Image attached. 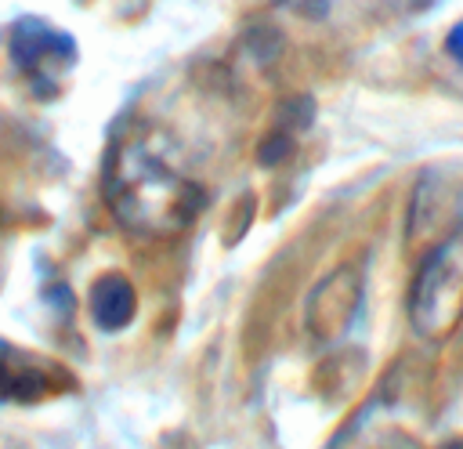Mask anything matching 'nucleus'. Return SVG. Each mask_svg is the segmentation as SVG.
Returning a JSON list of instances; mask_svg holds the SVG:
<instances>
[{
  "label": "nucleus",
  "mask_w": 463,
  "mask_h": 449,
  "mask_svg": "<svg viewBox=\"0 0 463 449\" xmlns=\"http://www.w3.org/2000/svg\"><path fill=\"white\" fill-rule=\"evenodd\" d=\"M11 58L40 98H51L76 66V44L40 19H22L11 29Z\"/></svg>",
  "instance_id": "3"
},
{
  "label": "nucleus",
  "mask_w": 463,
  "mask_h": 449,
  "mask_svg": "<svg viewBox=\"0 0 463 449\" xmlns=\"http://www.w3.org/2000/svg\"><path fill=\"white\" fill-rule=\"evenodd\" d=\"M66 366L0 341V402H40L73 388Z\"/></svg>",
  "instance_id": "6"
},
{
  "label": "nucleus",
  "mask_w": 463,
  "mask_h": 449,
  "mask_svg": "<svg viewBox=\"0 0 463 449\" xmlns=\"http://www.w3.org/2000/svg\"><path fill=\"white\" fill-rule=\"evenodd\" d=\"M460 225H463V192L442 182L438 174H427L416 185L413 207H409V225H405L409 250L427 258V254L456 239Z\"/></svg>",
  "instance_id": "4"
},
{
  "label": "nucleus",
  "mask_w": 463,
  "mask_h": 449,
  "mask_svg": "<svg viewBox=\"0 0 463 449\" xmlns=\"http://www.w3.org/2000/svg\"><path fill=\"white\" fill-rule=\"evenodd\" d=\"M134 308H138V298H134V287L127 283V276L109 272L91 287V319L101 330H123L134 319Z\"/></svg>",
  "instance_id": "7"
},
{
  "label": "nucleus",
  "mask_w": 463,
  "mask_h": 449,
  "mask_svg": "<svg viewBox=\"0 0 463 449\" xmlns=\"http://www.w3.org/2000/svg\"><path fill=\"white\" fill-rule=\"evenodd\" d=\"M105 182L116 217L141 236H174L207 207L203 185L174 167L163 142L152 134L127 138L112 152Z\"/></svg>",
  "instance_id": "1"
},
{
  "label": "nucleus",
  "mask_w": 463,
  "mask_h": 449,
  "mask_svg": "<svg viewBox=\"0 0 463 449\" xmlns=\"http://www.w3.org/2000/svg\"><path fill=\"white\" fill-rule=\"evenodd\" d=\"M413 326L423 337H445L463 315V247L460 239L427 254L413 287Z\"/></svg>",
  "instance_id": "2"
},
{
  "label": "nucleus",
  "mask_w": 463,
  "mask_h": 449,
  "mask_svg": "<svg viewBox=\"0 0 463 449\" xmlns=\"http://www.w3.org/2000/svg\"><path fill=\"white\" fill-rule=\"evenodd\" d=\"M453 449H463V442H456V446H453Z\"/></svg>",
  "instance_id": "8"
},
{
  "label": "nucleus",
  "mask_w": 463,
  "mask_h": 449,
  "mask_svg": "<svg viewBox=\"0 0 463 449\" xmlns=\"http://www.w3.org/2000/svg\"><path fill=\"white\" fill-rule=\"evenodd\" d=\"M358 304H362V272L355 265H344L312 290L304 308V326L315 341H337L355 323Z\"/></svg>",
  "instance_id": "5"
}]
</instances>
